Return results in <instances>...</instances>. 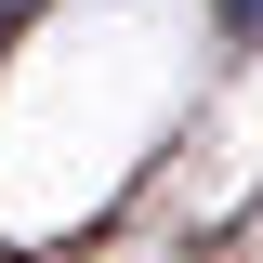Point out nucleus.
Returning <instances> with one entry per match:
<instances>
[{"mask_svg":"<svg viewBox=\"0 0 263 263\" xmlns=\"http://www.w3.org/2000/svg\"><path fill=\"white\" fill-rule=\"evenodd\" d=\"M27 13H40V0H0V40H13V27H27Z\"/></svg>","mask_w":263,"mask_h":263,"instance_id":"nucleus-1","label":"nucleus"},{"mask_svg":"<svg viewBox=\"0 0 263 263\" xmlns=\"http://www.w3.org/2000/svg\"><path fill=\"white\" fill-rule=\"evenodd\" d=\"M224 13H237V27H263V0H224Z\"/></svg>","mask_w":263,"mask_h":263,"instance_id":"nucleus-2","label":"nucleus"}]
</instances>
